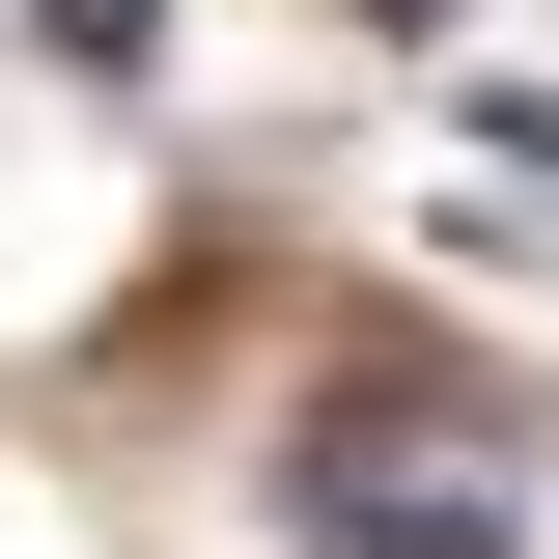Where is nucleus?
Segmentation results:
<instances>
[{
    "label": "nucleus",
    "mask_w": 559,
    "mask_h": 559,
    "mask_svg": "<svg viewBox=\"0 0 559 559\" xmlns=\"http://www.w3.org/2000/svg\"><path fill=\"white\" fill-rule=\"evenodd\" d=\"M280 503H308V559H503V419H448V392H336Z\"/></svg>",
    "instance_id": "nucleus-1"
},
{
    "label": "nucleus",
    "mask_w": 559,
    "mask_h": 559,
    "mask_svg": "<svg viewBox=\"0 0 559 559\" xmlns=\"http://www.w3.org/2000/svg\"><path fill=\"white\" fill-rule=\"evenodd\" d=\"M28 57H57V84H140V57H168V0H28Z\"/></svg>",
    "instance_id": "nucleus-2"
}]
</instances>
